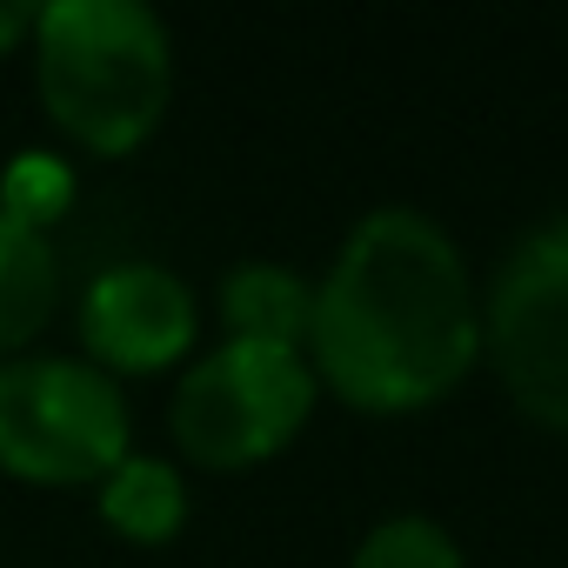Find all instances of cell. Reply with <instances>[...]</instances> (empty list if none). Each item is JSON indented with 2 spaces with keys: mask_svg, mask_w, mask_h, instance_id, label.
Instances as JSON below:
<instances>
[{
  "mask_svg": "<svg viewBox=\"0 0 568 568\" xmlns=\"http://www.w3.org/2000/svg\"><path fill=\"white\" fill-rule=\"evenodd\" d=\"M481 355V302L462 247L422 207H375L315 281L308 368L362 415H415Z\"/></svg>",
  "mask_w": 568,
  "mask_h": 568,
  "instance_id": "cell-1",
  "label": "cell"
},
{
  "mask_svg": "<svg viewBox=\"0 0 568 568\" xmlns=\"http://www.w3.org/2000/svg\"><path fill=\"white\" fill-rule=\"evenodd\" d=\"M34 88L88 154H134L174 94V41L141 0H48L34 14Z\"/></svg>",
  "mask_w": 568,
  "mask_h": 568,
  "instance_id": "cell-2",
  "label": "cell"
},
{
  "mask_svg": "<svg viewBox=\"0 0 568 568\" xmlns=\"http://www.w3.org/2000/svg\"><path fill=\"white\" fill-rule=\"evenodd\" d=\"M128 455V395L74 355L0 362V475L28 488L101 481Z\"/></svg>",
  "mask_w": 568,
  "mask_h": 568,
  "instance_id": "cell-3",
  "label": "cell"
},
{
  "mask_svg": "<svg viewBox=\"0 0 568 568\" xmlns=\"http://www.w3.org/2000/svg\"><path fill=\"white\" fill-rule=\"evenodd\" d=\"M315 368L295 348H261V342H221L214 355H201L168 408L174 448L194 468L234 475L254 468L267 455H281L315 415Z\"/></svg>",
  "mask_w": 568,
  "mask_h": 568,
  "instance_id": "cell-4",
  "label": "cell"
},
{
  "mask_svg": "<svg viewBox=\"0 0 568 568\" xmlns=\"http://www.w3.org/2000/svg\"><path fill=\"white\" fill-rule=\"evenodd\" d=\"M481 348L508 388V402L568 435V214L535 227L501 267L481 308Z\"/></svg>",
  "mask_w": 568,
  "mask_h": 568,
  "instance_id": "cell-5",
  "label": "cell"
},
{
  "mask_svg": "<svg viewBox=\"0 0 568 568\" xmlns=\"http://www.w3.org/2000/svg\"><path fill=\"white\" fill-rule=\"evenodd\" d=\"M201 335V308L194 288L161 267V261H121L108 274L88 281L81 295V362H94L101 375H161L174 368Z\"/></svg>",
  "mask_w": 568,
  "mask_h": 568,
  "instance_id": "cell-6",
  "label": "cell"
},
{
  "mask_svg": "<svg viewBox=\"0 0 568 568\" xmlns=\"http://www.w3.org/2000/svg\"><path fill=\"white\" fill-rule=\"evenodd\" d=\"M221 322H227V342H261V348L308 355L315 281H302L295 267H281V261H241L221 281Z\"/></svg>",
  "mask_w": 568,
  "mask_h": 568,
  "instance_id": "cell-7",
  "label": "cell"
},
{
  "mask_svg": "<svg viewBox=\"0 0 568 568\" xmlns=\"http://www.w3.org/2000/svg\"><path fill=\"white\" fill-rule=\"evenodd\" d=\"M54 302H61L54 234H34L0 214V362L28 355V342L54 322Z\"/></svg>",
  "mask_w": 568,
  "mask_h": 568,
  "instance_id": "cell-8",
  "label": "cell"
},
{
  "mask_svg": "<svg viewBox=\"0 0 568 568\" xmlns=\"http://www.w3.org/2000/svg\"><path fill=\"white\" fill-rule=\"evenodd\" d=\"M101 521L121 535V541H141V548H161L181 535L187 521V481L174 462L161 455H121L108 475H101Z\"/></svg>",
  "mask_w": 568,
  "mask_h": 568,
  "instance_id": "cell-9",
  "label": "cell"
},
{
  "mask_svg": "<svg viewBox=\"0 0 568 568\" xmlns=\"http://www.w3.org/2000/svg\"><path fill=\"white\" fill-rule=\"evenodd\" d=\"M68 201H74V168L61 154H48V148L14 154L8 174H0V214L21 221V227H34V234H48L68 214Z\"/></svg>",
  "mask_w": 568,
  "mask_h": 568,
  "instance_id": "cell-10",
  "label": "cell"
},
{
  "mask_svg": "<svg viewBox=\"0 0 568 568\" xmlns=\"http://www.w3.org/2000/svg\"><path fill=\"white\" fill-rule=\"evenodd\" d=\"M348 568H462V548L428 515H388V521H375L362 535Z\"/></svg>",
  "mask_w": 568,
  "mask_h": 568,
  "instance_id": "cell-11",
  "label": "cell"
},
{
  "mask_svg": "<svg viewBox=\"0 0 568 568\" xmlns=\"http://www.w3.org/2000/svg\"><path fill=\"white\" fill-rule=\"evenodd\" d=\"M34 14L41 8H28V0H0V54H14L34 34Z\"/></svg>",
  "mask_w": 568,
  "mask_h": 568,
  "instance_id": "cell-12",
  "label": "cell"
}]
</instances>
